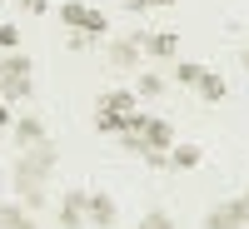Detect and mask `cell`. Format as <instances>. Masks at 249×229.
<instances>
[{"mask_svg": "<svg viewBox=\"0 0 249 229\" xmlns=\"http://www.w3.org/2000/svg\"><path fill=\"white\" fill-rule=\"evenodd\" d=\"M0 100L5 105L30 100V60L20 50H5V60H0Z\"/></svg>", "mask_w": 249, "mask_h": 229, "instance_id": "cell-1", "label": "cell"}, {"mask_svg": "<svg viewBox=\"0 0 249 229\" xmlns=\"http://www.w3.org/2000/svg\"><path fill=\"white\" fill-rule=\"evenodd\" d=\"M55 144L50 140H40V144H30V150H20V159H15V184H45V175L55 170Z\"/></svg>", "mask_w": 249, "mask_h": 229, "instance_id": "cell-2", "label": "cell"}, {"mask_svg": "<svg viewBox=\"0 0 249 229\" xmlns=\"http://www.w3.org/2000/svg\"><path fill=\"white\" fill-rule=\"evenodd\" d=\"M60 20H65L70 30H85V35H95V40L110 30V20L100 15L95 5H80V0H65V5H60Z\"/></svg>", "mask_w": 249, "mask_h": 229, "instance_id": "cell-3", "label": "cell"}, {"mask_svg": "<svg viewBox=\"0 0 249 229\" xmlns=\"http://www.w3.org/2000/svg\"><path fill=\"white\" fill-rule=\"evenodd\" d=\"M120 219V204H115V194H105V190H85V224H95V229H110Z\"/></svg>", "mask_w": 249, "mask_h": 229, "instance_id": "cell-4", "label": "cell"}, {"mask_svg": "<svg viewBox=\"0 0 249 229\" xmlns=\"http://www.w3.org/2000/svg\"><path fill=\"white\" fill-rule=\"evenodd\" d=\"M140 55H144V45H140V30H135V35H124V40L110 45V65H115V70H135Z\"/></svg>", "mask_w": 249, "mask_h": 229, "instance_id": "cell-5", "label": "cell"}, {"mask_svg": "<svg viewBox=\"0 0 249 229\" xmlns=\"http://www.w3.org/2000/svg\"><path fill=\"white\" fill-rule=\"evenodd\" d=\"M204 229H244V210H239V199L214 204V210L204 214Z\"/></svg>", "mask_w": 249, "mask_h": 229, "instance_id": "cell-6", "label": "cell"}, {"mask_svg": "<svg viewBox=\"0 0 249 229\" xmlns=\"http://www.w3.org/2000/svg\"><path fill=\"white\" fill-rule=\"evenodd\" d=\"M140 45H144V55L170 60V55H179V35H170V30H155V35H140Z\"/></svg>", "mask_w": 249, "mask_h": 229, "instance_id": "cell-7", "label": "cell"}, {"mask_svg": "<svg viewBox=\"0 0 249 229\" xmlns=\"http://www.w3.org/2000/svg\"><path fill=\"white\" fill-rule=\"evenodd\" d=\"M85 224V190H70L60 199V229H80Z\"/></svg>", "mask_w": 249, "mask_h": 229, "instance_id": "cell-8", "label": "cell"}, {"mask_svg": "<svg viewBox=\"0 0 249 229\" xmlns=\"http://www.w3.org/2000/svg\"><path fill=\"white\" fill-rule=\"evenodd\" d=\"M45 140V120H35V115H20L15 120V150H30V144Z\"/></svg>", "mask_w": 249, "mask_h": 229, "instance_id": "cell-9", "label": "cell"}, {"mask_svg": "<svg viewBox=\"0 0 249 229\" xmlns=\"http://www.w3.org/2000/svg\"><path fill=\"white\" fill-rule=\"evenodd\" d=\"M195 95L204 100V105H219V100H224V95H230V85H224V80H219L214 70H204V75L195 80Z\"/></svg>", "mask_w": 249, "mask_h": 229, "instance_id": "cell-10", "label": "cell"}, {"mask_svg": "<svg viewBox=\"0 0 249 229\" xmlns=\"http://www.w3.org/2000/svg\"><path fill=\"white\" fill-rule=\"evenodd\" d=\"M0 229H40L25 204H0Z\"/></svg>", "mask_w": 249, "mask_h": 229, "instance_id": "cell-11", "label": "cell"}, {"mask_svg": "<svg viewBox=\"0 0 249 229\" xmlns=\"http://www.w3.org/2000/svg\"><path fill=\"white\" fill-rule=\"evenodd\" d=\"M199 144H170V170H199Z\"/></svg>", "mask_w": 249, "mask_h": 229, "instance_id": "cell-12", "label": "cell"}, {"mask_svg": "<svg viewBox=\"0 0 249 229\" xmlns=\"http://www.w3.org/2000/svg\"><path fill=\"white\" fill-rule=\"evenodd\" d=\"M135 90H110V95H100V110H115V115H130L135 110Z\"/></svg>", "mask_w": 249, "mask_h": 229, "instance_id": "cell-13", "label": "cell"}, {"mask_svg": "<svg viewBox=\"0 0 249 229\" xmlns=\"http://www.w3.org/2000/svg\"><path fill=\"white\" fill-rule=\"evenodd\" d=\"M135 95H144V100H155V95H164V75H155V70H144V75L135 80Z\"/></svg>", "mask_w": 249, "mask_h": 229, "instance_id": "cell-14", "label": "cell"}, {"mask_svg": "<svg viewBox=\"0 0 249 229\" xmlns=\"http://www.w3.org/2000/svg\"><path fill=\"white\" fill-rule=\"evenodd\" d=\"M15 194H20L25 210H40V204H45V184H15Z\"/></svg>", "mask_w": 249, "mask_h": 229, "instance_id": "cell-15", "label": "cell"}, {"mask_svg": "<svg viewBox=\"0 0 249 229\" xmlns=\"http://www.w3.org/2000/svg\"><path fill=\"white\" fill-rule=\"evenodd\" d=\"M199 75H204V65H195V60H179V65H175V80H179V85H190V90H195Z\"/></svg>", "mask_w": 249, "mask_h": 229, "instance_id": "cell-16", "label": "cell"}, {"mask_svg": "<svg viewBox=\"0 0 249 229\" xmlns=\"http://www.w3.org/2000/svg\"><path fill=\"white\" fill-rule=\"evenodd\" d=\"M135 229H175V219L164 214V210H150V214H144V219H140Z\"/></svg>", "mask_w": 249, "mask_h": 229, "instance_id": "cell-17", "label": "cell"}, {"mask_svg": "<svg viewBox=\"0 0 249 229\" xmlns=\"http://www.w3.org/2000/svg\"><path fill=\"white\" fill-rule=\"evenodd\" d=\"M0 50H20V30L15 25H0Z\"/></svg>", "mask_w": 249, "mask_h": 229, "instance_id": "cell-18", "label": "cell"}, {"mask_svg": "<svg viewBox=\"0 0 249 229\" xmlns=\"http://www.w3.org/2000/svg\"><path fill=\"white\" fill-rule=\"evenodd\" d=\"M95 45V35H85V30H70V50H90Z\"/></svg>", "mask_w": 249, "mask_h": 229, "instance_id": "cell-19", "label": "cell"}, {"mask_svg": "<svg viewBox=\"0 0 249 229\" xmlns=\"http://www.w3.org/2000/svg\"><path fill=\"white\" fill-rule=\"evenodd\" d=\"M20 10H30V15H45V10H50V0H20Z\"/></svg>", "mask_w": 249, "mask_h": 229, "instance_id": "cell-20", "label": "cell"}, {"mask_svg": "<svg viewBox=\"0 0 249 229\" xmlns=\"http://www.w3.org/2000/svg\"><path fill=\"white\" fill-rule=\"evenodd\" d=\"M124 10H150V0H120Z\"/></svg>", "mask_w": 249, "mask_h": 229, "instance_id": "cell-21", "label": "cell"}, {"mask_svg": "<svg viewBox=\"0 0 249 229\" xmlns=\"http://www.w3.org/2000/svg\"><path fill=\"white\" fill-rule=\"evenodd\" d=\"M5 124H10V105H5V100H0V130H5Z\"/></svg>", "mask_w": 249, "mask_h": 229, "instance_id": "cell-22", "label": "cell"}, {"mask_svg": "<svg viewBox=\"0 0 249 229\" xmlns=\"http://www.w3.org/2000/svg\"><path fill=\"white\" fill-rule=\"evenodd\" d=\"M239 210H244V224H249V190L239 194Z\"/></svg>", "mask_w": 249, "mask_h": 229, "instance_id": "cell-23", "label": "cell"}, {"mask_svg": "<svg viewBox=\"0 0 249 229\" xmlns=\"http://www.w3.org/2000/svg\"><path fill=\"white\" fill-rule=\"evenodd\" d=\"M150 5H160V10H164V5H175V0H150Z\"/></svg>", "mask_w": 249, "mask_h": 229, "instance_id": "cell-24", "label": "cell"}, {"mask_svg": "<svg viewBox=\"0 0 249 229\" xmlns=\"http://www.w3.org/2000/svg\"><path fill=\"white\" fill-rule=\"evenodd\" d=\"M239 65H244V70H249V50H244V55H239Z\"/></svg>", "mask_w": 249, "mask_h": 229, "instance_id": "cell-25", "label": "cell"}]
</instances>
